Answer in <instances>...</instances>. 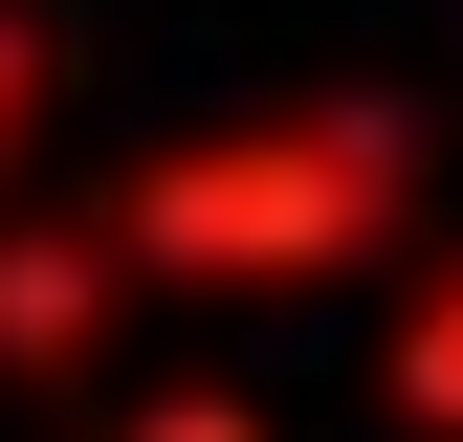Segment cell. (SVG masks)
<instances>
[{
  "mask_svg": "<svg viewBox=\"0 0 463 442\" xmlns=\"http://www.w3.org/2000/svg\"><path fill=\"white\" fill-rule=\"evenodd\" d=\"M397 110H287V133H199V155H155L133 199H110V244L155 265V288H287V265H354L375 221H397Z\"/></svg>",
  "mask_w": 463,
  "mask_h": 442,
  "instance_id": "1",
  "label": "cell"
},
{
  "mask_svg": "<svg viewBox=\"0 0 463 442\" xmlns=\"http://www.w3.org/2000/svg\"><path fill=\"white\" fill-rule=\"evenodd\" d=\"M133 442H265V420H243V399H155Z\"/></svg>",
  "mask_w": 463,
  "mask_h": 442,
  "instance_id": "4",
  "label": "cell"
},
{
  "mask_svg": "<svg viewBox=\"0 0 463 442\" xmlns=\"http://www.w3.org/2000/svg\"><path fill=\"white\" fill-rule=\"evenodd\" d=\"M23 89H44V23H0V133H23Z\"/></svg>",
  "mask_w": 463,
  "mask_h": 442,
  "instance_id": "5",
  "label": "cell"
},
{
  "mask_svg": "<svg viewBox=\"0 0 463 442\" xmlns=\"http://www.w3.org/2000/svg\"><path fill=\"white\" fill-rule=\"evenodd\" d=\"M397 399H420V420H463V288H441L420 332H397Z\"/></svg>",
  "mask_w": 463,
  "mask_h": 442,
  "instance_id": "3",
  "label": "cell"
},
{
  "mask_svg": "<svg viewBox=\"0 0 463 442\" xmlns=\"http://www.w3.org/2000/svg\"><path fill=\"white\" fill-rule=\"evenodd\" d=\"M110 288H133V244H110V221H23V244H0V354H89Z\"/></svg>",
  "mask_w": 463,
  "mask_h": 442,
  "instance_id": "2",
  "label": "cell"
}]
</instances>
